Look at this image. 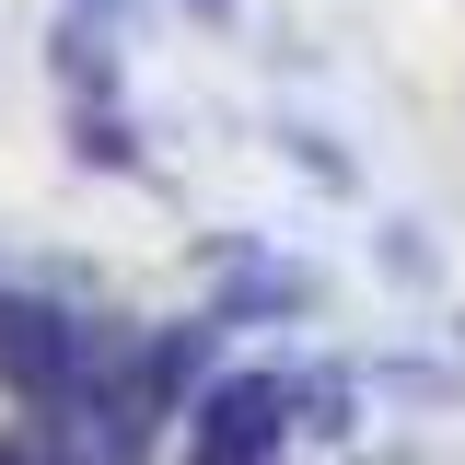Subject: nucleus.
<instances>
[{"label":"nucleus","mask_w":465,"mask_h":465,"mask_svg":"<svg viewBox=\"0 0 465 465\" xmlns=\"http://www.w3.org/2000/svg\"><path fill=\"white\" fill-rule=\"evenodd\" d=\"M186 12H198V24H232V12H244V0H186Z\"/></svg>","instance_id":"obj_13"},{"label":"nucleus","mask_w":465,"mask_h":465,"mask_svg":"<svg viewBox=\"0 0 465 465\" xmlns=\"http://www.w3.org/2000/svg\"><path fill=\"white\" fill-rule=\"evenodd\" d=\"M302 430H314V442H349V430H361V372H349V361L302 372Z\"/></svg>","instance_id":"obj_8"},{"label":"nucleus","mask_w":465,"mask_h":465,"mask_svg":"<svg viewBox=\"0 0 465 465\" xmlns=\"http://www.w3.org/2000/svg\"><path fill=\"white\" fill-rule=\"evenodd\" d=\"M0 396L24 407V419H58V407L82 396V302L0 280Z\"/></svg>","instance_id":"obj_1"},{"label":"nucleus","mask_w":465,"mask_h":465,"mask_svg":"<svg viewBox=\"0 0 465 465\" xmlns=\"http://www.w3.org/2000/svg\"><path fill=\"white\" fill-rule=\"evenodd\" d=\"M70 12H94V24H128V12H140V0H70Z\"/></svg>","instance_id":"obj_12"},{"label":"nucleus","mask_w":465,"mask_h":465,"mask_svg":"<svg viewBox=\"0 0 465 465\" xmlns=\"http://www.w3.org/2000/svg\"><path fill=\"white\" fill-rule=\"evenodd\" d=\"M372 268H384L396 291H442V244H430L419 222H372Z\"/></svg>","instance_id":"obj_9"},{"label":"nucleus","mask_w":465,"mask_h":465,"mask_svg":"<svg viewBox=\"0 0 465 465\" xmlns=\"http://www.w3.org/2000/svg\"><path fill=\"white\" fill-rule=\"evenodd\" d=\"M222 384V314H186V326H152V361H140V407L174 419Z\"/></svg>","instance_id":"obj_4"},{"label":"nucleus","mask_w":465,"mask_h":465,"mask_svg":"<svg viewBox=\"0 0 465 465\" xmlns=\"http://www.w3.org/2000/svg\"><path fill=\"white\" fill-rule=\"evenodd\" d=\"M70 163H82V174H140L152 152H140L128 105H70Z\"/></svg>","instance_id":"obj_6"},{"label":"nucleus","mask_w":465,"mask_h":465,"mask_svg":"<svg viewBox=\"0 0 465 465\" xmlns=\"http://www.w3.org/2000/svg\"><path fill=\"white\" fill-rule=\"evenodd\" d=\"M302 430V372H222L186 407V465H280Z\"/></svg>","instance_id":"obj_2"},{"label":"nucleus","mask_w":465,"mask_h":465,"mask_svg":"<svg viewBox=\"0 0 465 465\" xmlns=\"http://www.w3.org/2000/svg\"><path fill=\"white\" fill-rule=\"evenodd\" d=\"M0 465H70V454H58L47 430H12V442H0Z\"/></svg>","instance_id":"obj_11"},{"label":"nucleus","mask_w":465,"mask_h":465,"mask_svg":"<svg viewBox=\"0 0 465 465\" xmlns=\"http://www.w3.org/2000/svg\"><path fill=\"white\" fill-rule=\"evenodd\" d=\"M210 268H222V291H210L222 326H302V314H326V280L302 256H280L268 232H210Z\"/></svg>","instance_id":"obj_3"},{"label":"nucleus","mask_w":465,"mask_h":465,"mask_svg":"<svg viewBox=\"0 0 465 465\" xmlns=\"http://www.w3.org/2000/svg\"><path fill=\"white\" fill-rule=\"evenodd\" d=\"M280 163L302 174V186H326V198H361V174H349V152L314 128V116H280Z\"/></svg>","instance_id":"obj_7"},{"label":"nucleus","mask_w":465,"mask_h":465,"mask_svg":"<svg viewBox=\"0 0 465 465\" xmlns=\"http://www.w3.org/2000/svg\"><path fill=\"white\" fill-rule=\"evenodd\" d=\"M372 384H396V396H465V372H442V361H372Z\"/></svg>","instance_id":"obj_10"},{"label":"nucleus","mask_w":465,"mask_h":465,"mask_svg":"<svg viewBox=\"0 0 465 465\" xmlns=\"http://www.w3.org/2000/svg\"><path fill=\"white\" fill-rule=\"evenodd\" d=\"M47 70L70 105H128V58H116V24H94V12H58L47 24Z\"/></svg>","instance_id":"obj_5"}]
</instances>
